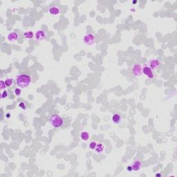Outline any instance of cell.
Instances as JSON below:
<instances>
[{
	"label": "cell",
	"mask_w": 177,
	"mask_h": 177,
	"mask_svg": "<svg viewBox=\"0 0 177 177\" xmlns=\"http://www.w3.org/2000/svg\"><path fill=\"white\" fill-rule=\"evenodd\" d=\"M132 73L135 77H140L143 73V66L140 64H135L132 67Z\"/></svg>",
	"instance_id": "3"
},
{
	"label": "cell",
	"mask_w": 177,
	"mask_h": 177,
	"mask_svg": "<svg viewBox=\"0 0 177 177\" xmlns=\"http://www.w3.org/2000/svg\"><path fill=\"white\" fill-rule=\"evenodd\" d=\"M84 44L88 46H92L95 43V37L92 34H86L83 38Z\"/></svg>",
	"instance_id": "4"
},
{
	"label": "cell",
	"mask_w": 177,
	"mask_h": 177,
	"mask_svg": "<svg viewBox=\"0 0 177 177\" xmlns=\"http://www.w3.org/2000/svg\"><path fill=\"white\" fill-rule=\"evenodd\" d=\"M8 97V92L7 91H4L2 92V98L4 99V98H6Z\"/></svg>",
	"instance_id": "17"
},
{
	"label": "cell",
	"mask_w": 177,
	"mask_h": 177,
	"mask_svg": "<svg viewBox=\"0 0 177 177\" xmlns=\"http://www.w3.org/2000/svg\"><path fill=\"white\" fill-rule=\"evenodd\" d=\"M4 82H5V84H6V86H11L12 84H13V79H12V78H7V79L5 80Z\"/></svg>",
	"instance_id": "15"
},
{
	"label": "cell",
	"mask_w": 177,
	"mask_h": 177,
	"mask_svg": "<svg viewBox=\"0 0 177 177\" xmlns=\"http://www.w3.org/2000/svg\"><path fill=\"white\" fill-rule=\"evenodd\" d=\"M19 39V35L15 32L11 33L7 35V40L9 42H13L17 41Z\"/></svg>",
	"instance_id": "9"
},
{
	"label": "cell",
	"mask_w": 177,
	"mask_h": 177,
	"mask_svg": "<svg viewBox=\"0 0 177 177\" xmlns=\"http://www.w3.org/2000/svg\"><path fill=\"white\" fill-rule=\"evenodd\" d=\"M95 150V152H97L98 154H101V153H102V152H104V147L102 144H98V145H97V146H96Z\"/></svg>",
	"instance_id": "12"
},
{
	"label": "cell",
	"mask_w": 177,
	"mask_h": 177,
	"mask_svg": "<svg viewBox=\"0 0 177 177\" xmlns=\"http://www.w3.org/2000/svg\"><path fill=\"white\" fill-rule=\"evenodd\" d=\"M80 138H81V139H82V141H88V139H89V134H88V132H83L80 134Z\"/></svg>",
	"instance_id": "13"
},
{
	"label": "cell",
	"mask_w": 177,
	"mask_h": 177,
	"mask_svg": "<svg viewBox=\"0 0 177 177\" xmlns=\"http://www.w3.org/2000/svg\"><path fill=\"white\" fill-rule=\"evenodd\" d=\"M51 125L54 128H59L64 124V120L62 117L58 114H53L49 119Z\"/></svg>",
	"instance_id": "2"
},
{
	"label": "cell",
	"mask_w": 177,
	"mask_h": 177,
	"mask_svg": "<svg viewBox=\"0 0 177 177\" xmlns=\"http://www.w3.org/2000/svg\"><path fill=\"white\" fill-rule=\"evenodd\" d=\"M46 36L47 35L46 33V32L42 30H39L35 34V37L37 41H43L46 38Z\"/></svg>",
	"instance_id": "5"
},
{
	"label": "cell",
	"mask_w": 177,
	"mask_h": 177,
	"mask_svg": "<svg viewBox=\"0 0 177 177\" xmlns=\"http://www.w3.org/2000/svg\"><path fill=\"white\" fill-rule=\"evenodd\" d=\"M131 168H132V170L133 171L138 172V171L141 170V169L142 168V163L139 161H135L131 165Z\"/></svg>",
	"instance_id": "7"
},
{
	"label": "cell",
	"mask_w": 177,
	"mask_h": 177,
	"mask_svg": "<svg viewBox=\"0 0 177 177\" xmlns=\"http://www.w3.org/2000/svg\"><path fill=\"white\" fill-rule=\"evenodd\" d=\"M143 73H144L145 75L150 79H152L154 77V73L153 71L149 67V66H145L143 68Z\"/></svg>",
	"instance_id": "6"
},
{
	"label": "cell",
	"mask_w": 177,
	"mask_h": 177,
	"mask_svg": "<svg viewBox=\"0 0 177 177\" xmlns=\"http://www.w3.org/2000/svg\"><path fill=\"white\" fill-rule=\"evenodd\" d=\"M97 145H98V144H97L96 142L92 141V142H91L90 144H89V148L91 149V150H95V148H96V146H97Z\"/></svg>",
	"instance_id": "16"
},
{
	"label": "cell",
	"mask_w": 177,
	"mask_h": 177,
	"mask_svg": "<svg viewBox=\"0 0 177 177\" xmlns=\"http://www.w3.org/2000/svg\"><path fill=\"white\" fill-rule=\"evenodd\" d=\"M122 120V117L119 114H114L112 116V121L114 122V124H120V122Z\"/></svg>",
	"instance_id": "10"
},
{
	"label": "cell",
	"mask_w": 177,
	"mask_h": 177,
	"mask_svg": "<svg viewBox=\"0 0 177 177\" xmlns=\"http://www.w3.org/2000/svg\"><path fill=\"white\" fill-rule=\"evenodd\" d=\"M127 170L130 171V172H131V171H132V168H131V166H130V167H128V168H127Z\"/></svg>",
	"instance_id": "21"
},
{
	"label": "cell",
	"mask_w": 177,
	"mask_h": 177,
	"mask_svg": "<svg viewBox=\"0 0 177 177\" xmlns=\"http://www.w3.org/2000/svg\"><path fill=\"white\" fill-rule=\"evenodd\" d=\"M24 35L25 37V38L30 40V39L33 38V33L32 31H26L24 33Z\"/></svg>",
	"instance_id": "14"
},
{
	"label": "cell",
	"mask_w": 177,
	"mask_h": 177,
	"mask_svg": "<svg viewBox=\"0 0 177 177\" xmlns=\"http://www.w3.org/2000/svg\"><path fill=\"white\" fill-rule=\"evenodd\" d=\"M19 106L21 108H22L23 109H26V104L24 102H20L19 104Z\"/></svg>",
	"instance_id": "19"
},
{
	"label": "cell",
	"mask_w": 177,
	"mask_h": 177,
	"mask_svg": "<svg viewBox=\"0 0 177 177\" xmlns=\"http://www.w3.org/2000/svg\"><path fill=\"white\" fill-rule=\"evenodd\" d=\"M5 86H6V84H5V82H4L3 80H1V90L3 92V90L4 88H5Z\"/></svg>",
	"instance_id": "18"
},
{
	"label": "cell",
	"mask_w": 177,
	"mask_h": 177,
	"mask_svg": "<svg viewBox=\"0 0 177 177\" xmlns=\"http://www.w3.org/2000/svg\"><path fill=\"white\" fill-rule=\"evenodd\" d=\"M160 66V62L158 60H152L150 63V67L152 71L156 70Z\"/></svg>",
	"instance_id": "8"
},
{
	"label": "cell",
	"mask_w": 177,
	"mask_h": 177,
	"mask_svg": "<svg viewBox=\"0 0 177 177\" xmlns=\"http://www.w3.org/2000/svg\"><path fill=\"white\" fill-rule=\"evenodd\" d=\"M49 13L53 15H57L60 13V9L57 6H52L51 7L49 10H48Z\"/></svg>",
	"instance_id": "11"
},
{
	"label": "cell",
	"mask_w": 177,
	"mask_h": 177,
	"mask_svg": "<svg viewBox=\"0 0 177 177\" xmlns=\"http://www.w3.org/2000/svg\"><path fill=\"white\" fill-rule=\"evenodd\" d=\"M17 84L20 88H25L29 86L31 83V77L26 74H20L16 79Z\"/></svg>",
	"instance_id": "1"
},
{
	"label": "cell",
	"mask_w": 177,
	"mask_h": 177,
	"mask_svg": "<svg viewBox=\"0 0 177 177\" xmlns=\"http://www.w3.org/2000/svg\"><path fill=\"white\" fill-rule=\"evenodd\" d=\"M15 93L16 95H19L21 94V90L19 88H16L15 90Z\"/></svg>",
	"instance_id": "20"
}]
</instances>
